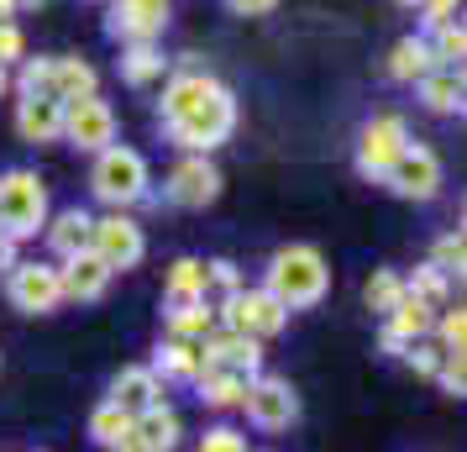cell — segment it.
<instances>
[{"label":"cell","instance_id":"41","mask_svg":"<svg viewBox=\"0 0 467 452\" xmlns=\"http://www.w3.org/2000/svg\"><path fill=\"white\" fill-rule=\"evenodd\" d=\"M226 11L232 16H274L278 0H226Z\"/></svg>","mask_w":467,"mask_h":452},{"label":"cell","instance_id":"33","mask_svg":"<svg viewBox=\"0 0 467 452\" xmlns=\"http://www.w3.org/2000/svg\"><path fill=\"white\" fill-rule=\"evenodd\" d=\"M11 89H16V95H53V53L22 58L16 74H11Z\"/></svg>","mask_w":467,"mask_h":452},{"label":"cell","instance_id":"39","mask_svg":"<svg viewBox=\"0 0 467 452\" xmlns=\"http://www.w3.org/2000/svg\"><path fill=\"white\" fill-rule=\"evenodd\" d=\"M26 58V37H22V26L16 22H0V64L11 68V64H22Z\"/></svg>","mask_w":467,"mask_h":452},{"label":"cell","instance_id":"22","mask_svg":"<svg viewBox=\"0 0 467 452\" xmlns=\"http://www.w3.org/2000/svg\"><path fill=\"white\" fill-rule=\"evenodd\" d=\"M431 68H436V58H431V43H425L420 32L400 37V43L389 47V58H383V74H389L394 85H415V79L431 74Z\"/></svg>","mask_w":467,"mask_h":452},{"label":"cell","instance_id":"7","mask_svg":"<svg viewBox=\"0 0 467 452\" xmlns=\"http://www.w3.org/2000/svg\"><path fill=\"white\" fill-rule=\"evenodd\" d=\"M221 190H226V179H221L211 152H179L169 179H163V200L179 211H205L221 200Z\"/></svg>","mask_w":467,"mask_h":452},{"label":"cell","instance_id":"6","mask_svg":"<svg viewBox=\"0 0 467 452\" xmlns=\"http://www.w3.org/2000/svg\"><path fill=\"white\" fill-rule=\"evenodd\" d=\"M89 253L106 263L110 274H127L148 258V232L131 211H106L95 215V232H89Z\"/></svg>","mask_w":467,"mask_h":452},{"label":"cell","instance_id":"27","mask_svg":"<svg viewBox=\"0 0 467 452\" xmlns=\"http://www.w3.org/2000/svg\"><path fill=\"white\" fill-rule=\"evenodd\" d=\"M163 300H211L205 258H173L169 274H163Z\"/></svg>","mask_w":467,"mask_h":452},{"label":"cell","instance_id":"47","mask_svg":"<svg viewBox=\"0 0 467 452\" xmlns=\"http://www.w3.org/2000/svg\"><path fill=\"white\" fill-rule=\"evenodd\" d=\"M26 5H47V0H22V11H26Z\"/></svg>","mask_w":467,"mask_h":452},{"label":"cell","instance_id":"26","mask_svg":"<svg viewBox=\"0 0 467 452\" xmlns=\"http://www.w3.org/2000/svg\"><path fill=\"white\" fill-rule=\"evenodd\" d=\"M116 68H121V79H127L131 89H148V85H158V79L169 74V58H163L158 43H131V47H121Z\"/></svg>","mask_w":467,"mask_h":452},{"label":"cell","instance_id":"2","mask_svg":"<svg viewBox=\"0 0 467 452\" xmlns=\"http://www.w3.org/2000/svg\"><path fill=\"white\" fill-rule=\"evenodd\" d=\"M263 289H268L284 310H316V305L331 295V263H326V253L310 247V242H289V247H278L274 258H268Z\"/></svg>","mask_w":467,"mask_h":452},{"label":"cell","instance_id":"3","mask_svg":"<svg viewBox=\"0 0 467 452\" xmlns=\"http://www.w3.org/2000/svg\"><path fill=\"white\" fill-rule=\"evenodd\" d=\"M89 194L106 205V211H131V205H148L152 200V169L148 158L127 142H110L95 152L89 163Z\"/></svg>","mask_w":467,"mask_h":452},{"label":"cell","instance_id":"46","mask_svg":"<svg viewBox=\"0 0 467 452\" xmlns=\"http://www.w3.org/2000/svg\"><path fill=\"white\" fill-rule=\"evenodd\" d=\"M394 5H400V11H415V5H420V0H394Z\"/></svg>","mask_w":467,"mask_h":452},{"label":"cell","instance_id":"24","mask_svg":"<svg viewBox=\"0 0 467 452\" xmlns=\"http://www.w3.org/2000/svg\"><path fill=\"white\" fill-rule=\"evenodd\" d=\"M190 389L200 394V405H205V410H242L247 373H232V368H205Z\"/></svg>","mask_w":467,"mask_h":452},{"label":"cell","instance_id":"48","mask_svg":"<svg viewBox=\"0 0 467 452\" xmlns=\"http://www.w3.org/2000/svg\"><path fill=\"white\" fill-rule=\"evenodd\" d=\"M89 5H106V0H89Z\"/></svg>","mask_w":467,"mask_h":452},{"label":"cell","instance_id":"44","mask_svg":"<svg viewBox=\"0 0 467 452\" xmlns=\"http://www.w3.org/2000/svg\"><path fill=\"white\" fill-rule=\"evenodd\" d=\"M22 16V0H0V22H16Z\"/></svg>","mask_w":467,"mask_h":452},{"label":"cell","instance_id":"30","mask_svg":"<svg viewBox=\"0 0 467 452\" xmlns=\"http://www.w3.org/2000/svg\"><path fill=\"white\" fill-rule=\"evenodd\" d=\"M404 295V274L400 268H373V279L362 284V305L373 310V316H389Z\"/></svg>","mask_w":467,"mask_h":452},{"label":"cell","instance_id":"45","mask_svg":"<svg viewBox=\"0 0 467 452\" xmlns=\"http://www.w3.org/2000/svg\"><path fill=\"white\" fill-rule=\"evenodd\" d=\"M5 89H11V68L0 64V95H5Z\"/></svg>","mask_w":467,"mask_h":452},{"label":"cell","instance_id":"20","mask_svg":"<svg viewBox=\"0 0 467 452\" xmlns=\"http://www.w3.org/2000/svg\"><path fill=\"white\" fill-rule=\"evenodd\" d=\"M211 331H215V305L211 300H163V337L205 342Z\"/></svg>","mask_w":467,"mask_h":452},{"label":"cell","instance_id":"34","mask_svg":"<svg viewBox=\"0 0 467 452\" xmlns=\"http://www.w3.org/2000/svg\"><path fill=\"white\" fill-rule=\"evenodd\" d=\"M431 337H436L446 352H467V310L462 305H441V310H436V326H431Z\"/></svg>","mask_w":467,"mask_h":452},{"label":"cell","instance_id":"43","mask_svg":"<svg viewBox=\"0 0 467 452\" xmlns=\"http://www.w3.org/2000/svg\"><path fill=\"white\" fill-rule=\"evenodd\" d=\"M110 452H152V447L142 442V436H137V431H131V436H121V442H116Z\"/></svg>","mask_w":467,"mask_h":452},{"label":"cell","instance_id":"15","mask_svg":"<svg viewBox=\"0 0 467 452\" xmlns=\"http://www.w3.org/2000/svg\"><path fill=\"white\" fill-rule=\"evenodd\" d=\"M200 352H205V368H232V373H247V379H257L263 373V342H253L247 331H226V326H215L211 337L200 342Z\"/></svg>","mask_w":467,"mask_h":452},{"label":"cell","instance_id":"8","mask_svg":"<svg viewBox=\"0 0 467 452\" xmlns=\"http://www.w3.org/2000/svg\"><path fill=\"white\" fill-rule=\"evenodd\" d=\"M0 284H5V300L22 316H53L64 305V284H58V263L53 258H16V268Z\"/></svg>","mask_w":467,"mask_h":452},{"label":"cell","instance_id":"29","mask_svg":"<svg viewBox=\"0 0 467 452\" xmlns=\"http://www.w3.org/2000/svg\"><path fill=\"white\" fill-rule=\"evenodd\" d=\"M425 43H431L436 68H462V58H467V26H462V16H457V22H446V26H436V32H425Z\"/></svg>","mask_w":467,"mask_h":452},{"label":"cell","instance_id":"31","mask_svg":"<svg viewBox=\"0 0 467 452\" xmlns=\"http://www.w3.org/2000/svg\"><path fill=\"white\" fill-rule=\"evenodd\" d=\"M451 284H457V279H446L441 268H431V263H420L415 274H404V289H410L415 300L436 305V310H441V305H451Z\"/></svg>","mask_w":467,"mask_h":452},{"label":"cell","instance_id":"12","mask_svg":"<svg viewBox=\"0 0 467 452\" xmlns=\"http://www.w3.org/2000/svg\"><path fill=\"white\" fill-rule=\"evenodd\" d=\"M173 0H106V37L110 43H158L169 32Z\"/></svg>","mask_w":467,"mask_h":452},{"label":"cell","instance_id":"4","mask_svg":"<svg viewBox=\"0 0 467 452\" xmlns=\"http://www.w3.org/2000/svg\"><path fill=\"white\" fill-rule=\"evenodd\" d=\"M47 184L32 169H5L0 173V232L11 242H32L47 226Z\"/></svg>","mask_w":467,"mask_h":452},{"label":"cell","instance_id":"36","mask_svg":"<svg viewBox=\"0 0 467 452\" xmlns=\"http://www.w3.org/2000/svg\"><path fill=\"white\" fill-rule=\"evenodd\" d=\"M436 384H441L446 394H451V400H462V394H467V352H441Z\"/></svg>","mask_w":467,"mask_h":452},{"label":"cell","instance_id":"9","mask_svg":"<svg viewBox=\"0 0 467 452\" xmlns=\"http://www.w3.org/2000/svg\"><path fill=\"white\" fill-rule=\"evenodd\" d=\"M404 142H410V121L394 116V110H383V116H373V121H362L352 163H358V173L368 179V184H383V173L394 169V158L404 152Z\"/></svg>","mask_w":467,"mask_h":452},{"label":"cell","instance_id":"16","mask_svg":"<svg viewBox=\"0 0 467 452\" xmlns=\"http://www.w3.org/2000/svg\"><path fill=\"white\" fill-rule=\"evenodd\" d=\"M110 274L106 263L95 258V253H74V258L58 263V284H64V305H95V300H106V289H110Z\"/></svg>","mask_w":467,"mask_h":452},{"label":"cell","instance_id":"40","mask_svg":"<svg viewBox=\"0 0 467 452\" xmlns=\"http://www.w3.org/2000/svg\"><path fill=\"white\" fill-rule=\"evenodd\" d=\"M205 274H211V289H221V295H236V289H242V274H236L232 258H211Z\"/></svg>","mask_w":467,"mask_h":452},{"label":"cell","instance_id":"23","mask_svg":"<svg viewBox=\"0 0 467 452\" xmlns=\"http://www.w3.org/2000/svg\"><path fill=\"white\" fill-rule=\"evenodd\" d=\"M131 431H137L152 452H179V442H184V421H179V410H173L169 400L142 410V415H131Z\"/></svg>","mask_w":467,"mask_h":452},{"label":"cell","instance_id":"14","mask_svg":"<svg viewBox=\"0 0 467 452\" xmlns=\"http://www.w3.org/2000/svg\"><path fill=\"white\" fill-rule=\"evenodd\" d=\"M16 137L32 148L64 142V100L58 95H16Z\"/></svg>","mask_w":467,"mask_h":452},{"label":"cell","instance_id":"37","mask_svg":"<svg viewBox=\"0 0 467 452\" xmlns=\"http://www.w3.org/2000/svg\"><path fill=\"white\" fill-rule=\"evenodd\" d=\"M194 452H253L247 447V431L236 426H211L200 442H194Z\"/></svg>","mask_w":467,"mask_h":452},{"label":"cell","instance_id":"38","mask_svg":"<svg viewBox=\"0 0 467 452\" xmlns=\"http://www.w3.org/2000/svg\"><path fill=\"white\" fill-rule=\"evenodd\" d=\"M457 5H462V0H420V5H415V16H420L425 32H436V26L457 22ZM425 32H420V37H425Z\"/></svg>","mask_w":467,"mask_h":452},{"label":"cell","instance_id":"17","mask_svg":"<svg viewBox=\"0 0 467 452\" xmlns=\"http://www.w3.org/2000/svg\"><path fill=\"white\" fill-rule=\"evenodd\" d=\"M106 400H110V405H121L127 415H142V410L163 405L169 394H163V379H158L148 363H127L121 373H116V379H110Z\"/></svg>","mask_w":467,"mask_h":452},{"label":"cell","instance_id":"10","mask_svg":"<svg viewBox=\"0 0 467 452\" xmlns=\"http://www.w3.org/2000/svg\"><path fill=\"white\" fill-rule=\"evenodd\" d=\"M242 410H247V426H257V431H289L299 421V389L284 373L263 368L257 379H247Z\"/></svg>","mask_w":467,"mask_h":452},{"label":"cell","instance_id":"11","mask_svg":"<svg viewBox=\"0 0 467 452\" xmlns=\"http://www.w3.org/2000/svg\"><path fill=\"white\" fill-rule=\"evenodd\" d=\"M383 190L400 194V200H415V205H425V200H436L441 194V158H436V148H425V142H404V152L394 158V169L383 173Z\"/></svg>","mask_w":467,"mask_h":452},{"label":"cell","instance_id":"35","mask_svg":"<svg viewBox=\"0 0 467 452\" xmlns=\"http://www.w3.org/2000/svg\"><path fill=\"white\" fill-rule=\"evenodd\" d=\"M441 352H446V347L436 342V337H420V342H404L400 363L410 368V373H420V379H436V368H441Z\"/></svg>","mask_w":467,"mask_h":452},{"label":"cell","instance_id":"42","mask_svg":"<svg viewBox=\"0 0 467 452\" xmlns=\"http://www.w3.org/2000/svg\"><path fill=\"white\" fill-rule=\"evenodd\" d=\"M16 247H22V242H11V237H5V232H0V279H5L11 268H16V258H22Z\"/></svg>","mask_w":467,"mask_h":452},{"label":"cell","instance_id":"25","mask_svg":"<svg viewBox=\"0 0 467 452\" xmlns=\"http://www.w3.org/2000/svg\"><path fill=\"white\" fill-rule=\"evenodd\" d=\"M53 95L58 100H79V95H100V74L89 58L74 53H53Z\"/></svg>","mask_w":467,"mask_h":452},{"label":"cell","instance_id":"19","mask_svg":"<svg viewBox=\"0 0 467 452\" xmlns=\"http://www.w3.org/2000/svg\"><path fill=\"white\" fill-rule=\"evenodd\" d=\"M148 368L163 379V384H194L200 373H205V352L200 342H179V337H163V342L152 347Z\"/></svg>","mask_w":467,"mask_h":452},{"label":"cell","instance_id":"21","mask_svg":"<svg viewBox=\"0 0 467 452\" xmlns=\"http://www.w3.org/2000/svg\"><path fill=\"white\" fill-rule=\"evenodd\" d=\"M415 95H420V106L431 110V116H457L462 110V68H431V74H420L415 79Z\"/></svg>","mask_w":467,"mask_h":452},{"label":"cell","instance_id":"5","mask_svg":"<svg viewBox=\"0 0 467 452\" xmlns=\"http://www.w3.org/2000/svg\"><path fill=\"white\" fill-rule=\"evenodd\" d=\"M215 305V326H226V331H247L253 342H274L278 331L289 326V310L263 289V284H242L236 295H221Z\"/></svg>","mask_w":467,"mask_h":452},{"label":"cell","instance_id":"32","mask_svg":"<svg viewBox=\"0 0 467 452\" xmlns=\"http://www.w3.org/2000/svg\"><path fill=\"white\" fill-rule=\"evenodd\" d=\"M431 268H441L446 279H462V268H467V237H462V226L457 232H441V237L431 242Z\"/></svg>","mask_w":467,"mask_h":452},{"label":"cell","instance_id":"18","mask_svg":"<svg viewBox=\"0 0 467 452\" xmlns=\"http://www.w3.org/2000/svg\"><path fill=\"white\" fill-rule=\"evenodd\" d=\"M89 232H95V215L85 211V205H64V211H47V253H53V263L74 258V253H89Z\"/></svg>","mask_w":467,"mask_h":452},{"label":"cell","instance_id":"1","mask_svg":"<svg viewBox=\"0 0 467 452\" xmlns=\"http://www.w3.org/2000/svg\"><path fill=\"white\" fill-rule=\"evenodd\" d=\"M158 127L179 152H215L236 131V95L205 68H173L158 100Z\"/></svg>","mask_w":467,"mask_h":452},{"label":"cell","instance_id":"28","mask_svg":"<svg viewBox=\"0 0 467 452\" xmlns=\"http://www.w3.org/2000/svg\"><path fill=\"white\" fill-rule=\"evenodd\" d=\"M121 436H131V415L121 405H110V400H100V405L89 410V442L110 452Z\"/></svg>","mask_w":467,"mask_h":452},{"label":"cell","instance_id":"13","mask_svg":"<svg viewBox=\"0 0 467 452\" xmlns=\"http://www.w3.org/2000/svg\"><path fill=\"white\" fill-rule=\"evenodd\" d=\"M64 142L79 152H95L116 142V110H110L106 95H79V100H64Z\"/></svg>","mask_w":467,"mask_h":452}]
</instances>
